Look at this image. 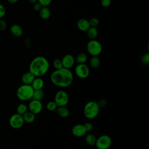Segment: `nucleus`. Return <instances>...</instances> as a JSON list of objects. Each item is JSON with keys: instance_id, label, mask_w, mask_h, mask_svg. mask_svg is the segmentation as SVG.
I'll list each match as a JSON object with an SVG mask.
<instances>
[{"instance_id": "obj_1", "label": "nucleus", "mask_w": 149, "mask_h": 149, "mask_svg": "<svg viewBox=\"0 0 149 149\" xmlns=\"http://www.w3.org/2000/svg\"><path fill=\"white\" fill-rule=\"evenodd\" d=\"M50 79L55 86L61 88H66L72 83L73 74L70 69L62 68L53 71L51 74Z\"/></svg>"}, {"instance_id": "obj_2", "label": "nucleus", "mask_w": 149, "mask_h": 149, "mask_svg": "<svg viewBox=\"0 0 149 149\" xmlns=\"http://www.w3.org/2000/svg\"><path fill=\"white\" fill-rule=\"evenodd\" d=\"M49 63L48 59L42 56L35 57L29 65V72L35 77H41L48 71Z\"/></svg>"}, {"instance_id": "obj_3", "label": "nucleus", "mask_w": 149, "mask_h": 149, "mask_svg": "<svg viewBox=\"0 0 149 149\" xmlns=\"http://www.w3.org/2000/svg\"><path fill=\"white\" fill-rule=\"evenodd\" d=\"M100 108L97 102L94 101H90L87 102L83 109L84 116L88 119H93L96 118L100 112Z\"/></svg>"}, {"instance_id": "obj_4", "label": "nucleus", "mask_w": 149, "mask_h": 149, "mask_svg": "<svg viewBox=\"0 0 149 149\" xmlns=\"http://www.w3.org/2000/svg\"><path fill=\"white\" fill-rule=\"evenodd\" d=\"M34 89L31 85L22 84L16 90V96L22 101H26L31 100Z\"/></svg>"}, {"instance_id": "obj_5", "label": "nucleus", "mask_w": 149, "mask_h": 149, "mask_svg": "<svg viewBox=\"0 0 149 149\" xmlns=\"http://www.w3.org/2000/svg\"><path fill=\"white\" fill-rule=\"evenodd\" d=\"M87 50L92 56L99 55L102 50L101 44L97 40L94 39L89 41L87 44Z\"/></svg>"}, {"instance_id": "obj_6", "label": "nucleus", "mask_w": 149, "mask_h": 149, "mask_svg": "<svg viewBox=\"0 0 149 149\" xmlns=\"http://www.w3.org/2000/svg\"><path fill=\"white\" fill-rule=\"evenodd\" d=\"M111 144V138L108 135L103 134L96 139L95 146L97 149H108Z\"/></svg>"}, {"instance_id": "obj_7", "label": "nucleus", "mask_w": 149, "mask_h": 149, "mask_svg": "<svg viewBox=\"0 0 149 149\" xmlns=\"http://www.w3.org/2000/svg\"><path fill=\"white\" fill-rule=\"evenodd\" d=\"M54 101L57 107L66 106L69 102V95L65 91L60 90L56 93L54 97Z\"/></svg>"}, {"instance_id": "obj_8", "label": "nucleus", "mask_w": 149, "mask_h": 149, "mask_svg": "<svg viewBox=\"0 0 149 149\" xmlns=\"http://www.w3.org/2000/svg\"><path fill=\"white\" fill-rule=\"evenodd\" d=\"M74 72L77 77L81 79H85L89 76L90 69L85 63L77 64L75 67Z\"/></svg>"}, {"instance_id": "obj_9", "label": "nucleus", "mask_w": 149, "mask_h": 149, "mask_svg": "<svg viewBox=\"0 0 149 149\" xmlns=\"http://www.w3.org/2000/svg\"><path fill=\"white\" fill-rule=\"evenodd\" d=\"M9 123L12 128L15 129H18L23 126L24 122L23 118V116L16 113L13 114L10 116Z\"/></svg>"}, {"instance_id": "obj_10", "label": "nucleus", "mask_w": 149, "mask_h": 149, "mask_svg": "<svg viewBox=\"0 0 149 149\" xmlns=\"http://www.w3.org/2000/svg\"><path fill=\"white\" fill-rule=\"evenodd\" d=\"M28 109L35 115L38 114L42 109V104L41 101L31 100L29 104Z\"/></svg>"}, {"instance_id": "obj_11", "label": "nucleus", "mask_w": 149, "mask_h": 149, "mask_svg": "<svg viewBox=\"0 0 149 149\" xmlns=\"http://www.w3.org/2000/svg\"><path fill=\"white\" fill-rule=\"evenodd\" d=\"M87 133L86 129L83 124H76L72 128V133L77 137L84 136Z\"/></svg>"}, {"instance_id": "obj_12", "label": "nucleus", "mask_w": 149, "mask_h": 149, "mask_svg": "<svg viewBox=\"0 0 149 149\" xmlns=\"http://www.w3.org/2000/svg\"><path fill=\"white\" fill-rule=\"evenodd\" d=\"M61 61L62 62L63 68L69 69H70L73 66L75 62V59L73 56L69 54L64 55Z\"/></svg>"}, {"instance_id": "obj_13", "label": "nucleus", "mask_w": 149, "mask_h": 149, "mask_svg": "<svg viewBox=\"0 0 149 149\" xmlns=\"http://www.w3.org/2000/svg\"><path fill=\"white\" fill-rule=\"evenodd\" d=\"M77 27L81 31H87L90 27L89 21L86 19H80L77 22Z\"/></svg>"}, {"instance_id": "obj_14", "label": "nucleus", "mask_w": 149, "mask_h": 149, "mask_svg": "<svg viewBox=\"0 0 149 149\" xmlns=\"http://www.w3.org/2000/svg\"><path fill=\"white\" fill-rule=\"evenodd\" d=\"M35 77H36L35 76L29 71V72H25L22 76L21 80H22V83L24 84L31 85V84L32 83V82L34 80Z\"/></svg>"}, {"instance_id": "obj_15", "label": "nucleus", "mask_w": 149, "mask_h": 149, "mask_svg": "<svg viewBox=\"0 0 149 149\" xmlns=\"http://www.w3.org/2000/svg\"><path fill=\"white\" fill-rule=\"evenodd\" d=\"M10 33L16 37H20L23 34V29L22 27L17 24H13L10 27Z\"/></svg>"}, {"instance_id": "obj_16", "label": "nucleus", "mask_w": 149, "mask_h": 149, "mask_svg": "<svg viewBox=\"0 0 149 149\" xmlns=\"http://www.w3.org/2000/svg\"><path fill=\"white\" fill-rule=\"evenodd\" d=\"M34 90H41L44 86V82L42 78L40 77H36L31 84Z\"/></svg>"}, {"instance_id": "obj_17", "label": "nucleus", "mask_w": 149, "mask_h": 149, "mask_svg": "<svg viewBox=\"0 0 149 149\" xmlns=\"http://www.w3.org/2000/svg\"><path fill=\"white\" fill-rule=\"evenodd\" d=\"M22 116H23L24 122L27 123H33L36 119V115L29 111H27Z\"/></svg>"}, {"instance_id": "obj_18", "label": "nucleus", "mask_w": 149, "mask_h": 149, "mask_svg": "<svg viewBox=\"0 0 149 149\" xmlns=\"http://www.w3.org/2000/svg\"><path fill=\"white\" fill-rule=\"evenodd\" d=\"M39 15L41 19H48L51 16V11L47 6H42L39 11Z\"/></svg>"}, {"instance_id": "obj_19", "label": "nucleus", "mask_w": 149, "mask_h": 149, "mask_svg": "<svg viewBox=\"0 0 149 149\" xmlns=\"http://www.w3.org/2000/svg\"><path fill=\"white\" fill-rule=\"evenodd\" d=\"M56 110L58 115L62 118H66L69 115V111L66 106L58 107Z\"/></svg>"}, {"instance_id": "obj_20", "label": "nucleus", "mask_w": 149, "mask_h": 149, "mask_svg": "<svg viewBox=\"0 0 149 149\" xmlns=\"http://www.w3.org/2000/svg\"><path fill=\"white\" fill-rule=\"evenodd\" d=\"M98 30L96 27L90 26V27L87 31V36L88 37V38L90 40L95 39V38L98 36Z\"/></svg>"}, {"instance_id": "obj_21", "label": "nucleus", "mask_w": 149, "mask_h": 149, "mask_svg": "<svg viewBox=\"0 0 149 149\" xmlns=\"http://www.w3.org/2000/svg\"><path fill=\"white\" fill-rule=\"evenodd\" d=\"M44 96V93L42 90H34L31 100H35L38 101H41L43 99Z\"/></svg>"}, {"instance_id": "obj_22", "label": "nucleus", "mask_w": 149, "mask_h": 149, "mask_svg": "<svg viewBox=\"0 0 149 149\" xmlns=\"http://www.w3.org/2000/svg\"><path fill=\"white\" fill-rule=\"evenodd\" d=\"M96 137L95 135L91 133H89L86 135L85 137V141L86 143L90 146H94L95 145V141H96Z\"/></svg>"}, {"instance_id": "obj_23", "label": "nucleus", "mask_w": 149, "mask_h": 149, "mask_svg": "<svg viewBox=\"0 0 149 149\" xmlns=\"http://www.w3.org/2000/svg\"><path fill=\"white\" fill-rule=\"evenodd\" d=\"M87 60V56L85 53H80L79 54L76 58V62L77 64L85 63Z\"/></svg>"}, {"instance_id": "obj_24", "label": "nucleus", "mask_w": 149, "mask_h": 149, "mask_svg": "<svg viewBox=\"0 0 149 149\" xmlns=\"http://www.w3.org/2000/svg\"><path fill=\"white\" fill-rule=\"evenodd\" d=\"M100 65V60L98 56H93L90 60V65L93 68H97Z\"/></svg>"}, {"instance_id": "obj_25", "label": "nucleus", "mask_w": 149, "mask_h": 149, "mask_svg": "<svg viewBox=\"0 0 149 149\" xmlns=\"http://www.w3.org/2000/svg\"><path fill=\"white\" fill-rule=\"evenodd\" d=\"M28 111V107L24 103L19 104L16 108L17 113L23 115L25 112Z\"/></svg>"}, {"instance_id": "obj_26", "label": "nucleus", "mask_w": 149, "mask_h": 149, "mask_svg": "<svg viewBox=\"0 0 149 149\" xmlns=\"http://www.w3.org/2000/svg\"><path fill=\"white\" fill-rule=\"evenodd\" d=\"M57 107H58L54 101H49L46 105V108H47V110L49 111H51V112L55 111Z\"/></svg>"}, {"instance_id": "obj_27", "label": "nucleus", "mask_w": 149, "mask_h": 149, "mask_svg": "<svg viewBox=\"0 0 149 149\" xmlns=\"http://www.w3.org/2000/svg\"><path fill=\"white\" fill-rule=\"evenodd\" d=\"M53 66L55 69H59L63 68V65L61 59L59 58H56L53 61Z\"/></svg>"}, {"instance_id": "obj_28", "label": "nucleus", "mask_w": 149, "mask_h": 149, "mask_svg": "<svg viewBox=\"0 0 149 149\" xmlns=\"http://www.w3.org/2000/svg\"><path fill=\"white\" fill-rule=\"evenodd\" d=\"M88 21H89L90 25L91 27H97L100 23L97 17H92Z\"/></svg>"}, {"instance_id": "obj_29", "label": "nucleus", "mask_w": 149, "mask_h": 149, "mask_svg": "<svg viewBox=\"0 0 149 149\" xmlns=\"http://www.w3.org/2000/svg\"><path fill=\"white\" fill-rule=\"evenodd\" d=\"M141 62L144 65H148L149 63V54L146 53L144 54L141 59Z\"/></svg>"}, {"instance_id": "obj_30", "label": "nucleus", "mask_w": 149, "mask_h": 149, "mask_svg": "<svg viewBox=\"0 0 149 149\" xmlns=\"http://www.w3.org/2000/svg\"><path fill=\"white\" fill-rule=\"evenodd\" d=\"M37 2H39L42 6H48L52 2V0H37Z\"/></svg>"}, {"instance_id": "obj_31", "label": "nucleus", "mask_w": 149, "mask_h": 149, "mask_svg": "<svg viewBox=\"0 0 149 149\" xmlns=\"http://www.w3.org/2000/svg\"><path fill=\"white\" fill-rule=\"evenodd\" d=\"M86 129V131L87 132H90L91 130H92L93 129V125L92 124V123L90 122H86L84 124H83Z\"/></svg>"}, {"instance_id": "obj_32", "label": "nucleus", "mask_w": 149, "mask_h": 149, "mask_svg": "<svg viewBox=\"0 0 149 149\" xmlns=\"http://www.w3.org/2000/svg\"><path fill=\"white\" fill-rule=\"evenodd\" d=\"M5 13H6V9L5 6L2 4L0 3V19H2L5 16Z\"/></svg>"}, {"instance_id": "obj_33", "label": "nucleus", "mask_w": 149, "mask_h": 149, "mask_svg": "<svg viewBox=\"0 0 149 149\" xmlns=\"http://www.w3.org/2000/svg\"><path fill=\"white\" fill-rule=\"evenodd\" d=\"M7 26L6 22L5 20L1 19H0V31H3L6 29Z\"/></svg>"}, {"instance_id": "obj_34", "label": "nucleus", "mask_w": 149, "mask_h": 149, "mask_svg": "<svg viewBox=\"0 0 149 149\" xmlns=\"http://www.w3.org/2000/svg\"><path fill=\"white\" fill-rule=\"evenodd\" d=\"M111 3V0H101V4L103 7L107 8L110 6Z\"/></svg>"}, {"instance_id": "obj_35", "label": "nucleus", "mask_w": 149, "mask_h": 149, "mask_svg": "<svg viewBox=\"0 0 149 149\" xmlns=\"http://www.w3.org/2000/svg\"><path fill=\"white\" fill-rule=\"evenodd\" d=\"M97 102L100 108L104 107L106 105V104H107V101L105 99H101Z\"/></svg>"}, {"instance_id": "obj_36", "label": "nucleus", "mask_w": 149, "mask_h": 149, "mask_svg": "<svg viewBox=\"0 0 149 149\" xmlns=\"http://www.w3.org/2000/svg\"><path fill=\"white\" fill-rule=\"evenodd\" d=\"M42 7V6H41V5L38 2H37L36 3L33 4V8L36 11H38L39 12Z\"/></svg>"}, {"instance_id": "obj_37", "label": "nucleus", "mask_w": 149, "mask_h": 149, "mask_svg": "<svg viewBox=\"0 0 149 149\" xmlns=\"http://www.w3.org/2000/svg\"><path fill=\"white\" fill-rule=\"evenodd\" d=\"M8 2L10 3H16L19 0H7Z\"/></svg>"}, {"instance_id": "obj_38", "label": "nucleus", "mask_w": 149, "mask_h": 149, "mask_svg": "<svg viewBox=\"0 0 149 149\" xmlns=\"http://www.w3.org/2000/svg\"><path fill=\"white\" fill-rule=\"evenodd\" d=\"M29 2L32 3V4H34L35 3H36L37 2V0H29Z\"/></svg>"}]
</instances>
